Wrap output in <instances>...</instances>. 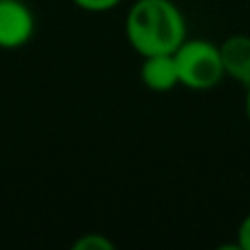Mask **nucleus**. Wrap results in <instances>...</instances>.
Masks as SVG:
<instances>
[{
    "label": "nucleus",
    "instance_id": "nucleus-1",
    "mask_svg": "<svg viewBox=\"0 0 250 250\" xmlns=\"http://www.w3.org/2000/svg\"><path fill=\"white\" fill-rule=\"evenodd\" d=\"M125 35L141 57L176 53L187 40V20L173 0H136L125 18Z\"/></svg>",
    "mask_w": 250,
    "mask_h": 250
},
{
    "label": "nucleus",
    "instance_id": "nucleus-2",
    "mask_svg": "<svg viewBox=\"0 0 250 250\" xmlns=\"http://www.w3.org/2000/svg\"><path fill=\"white\" fill-rule=\"evenodd\" d=\"M178 68V82L189 90H211L224 75L220 55V44H213L204 38H187L173 53Z\"/></svg>",
    "mask_w": 250,
    "mask_h": 250
},
{
    "label": "nucleus",
    "instance_id": "nucleus-3",
    "mask_svg": "<svg viewBox=\"0 0 250 250\" xmlns=\"http://www.w3.org/2000/svg\"><path fill=\"white\" fill-rule=\"evenodd\" d=\"M35 13L24 0H0V48L16 51L33 40Z\"/></svg>",
    "mask_w": 250,
    "mask_h": 250
},
{
    "label": "nucleus",
    "instance_id": "nucleus-4",
    "mask_svg": "<svg viewBox=\"0 0 250 250\" xmlns=\"http://www.w3.org/2000/svg\"><path fill=\"white\" fill-rule=\"evenodd\" d=\"M220 55L224 75L233 82L242 83L244 88L250 86V35L235 33L229 35L220 44Z\"/></svg>",
    "mask_w": 250,
    "mask_h": 250
},
{
    "label": "nucleus",
    "instance_id": "nucleus-5",
    "mask_svg": "<svg viewBox=\"0 0 250 250\" xmlns=\"http://www.w3.org/2000/svg\"><path fill=\"white\" fill-rule=\"evenodd\" d=\"M141 82L151 92H169L178 86V68L173 53L165 55H149L143 57L141 64Z\"/></svg>",
    "mask_w": 250,
    "mask_h": 250
},
{
    "label": "nucleus",
    "instance_id": "nucleus-6",
    "mask_svg": "<svg viewBox=\"0 0 250 250\" xmlns=\"http://www.w3.org/2000/svg\"><path fill=\"white\" fill-rule=\"evenodd\" d=\"M75 250H112L114 244L101 233H83L77 242H73Z\"/></svg>",
    "mask_w": 250,
    "mask_h": 250
},
{
    "label": "nucleus",
    "instance_id": "nucleus-7",
    "mask_svg": "<svg viewBox=\"0 0 250 250\" xmlns=\"http://www.w3.org/2000/svg\"><path fill=\"white\" fill-rule=\"evenodd\" d=\"M123 0H73V4H77L79 9L88 13H105V11H112L121 4Z\"/></svg>",
    "mask_w": 250,
    "mask_h": 250
},
{
    "label": "nucleus",
    "instance_id": "nucleus-8",
    "mask_svg": "<svg viewBox=\"0 0 250 250\" xmlns=\"http://www.w3.org/2000/svg\"><path fill=\"white\" fill-rule=\"evenodd\" d=\"M237 248L239 250H250V213L242 220L237 229Z\"/></svg>",
    "mask_w": 250,
    "mask_h": 250
},
{
    "label": "nucleus",
    "instance_id": "nucleus-9",
    "mask_svg": "<svg viewBox=\"0 0 250 250\" xmlns=\"http://www.w3.org/2000/svg\"><path fill=\"white\" fill-rule=\"evenodd\" d=\"M244 108H246V119L250 123V86L246 88V101H244Z\"/></svg>",
    "mask_w": 250,
    "mask_h": 250
}]
</instances>
